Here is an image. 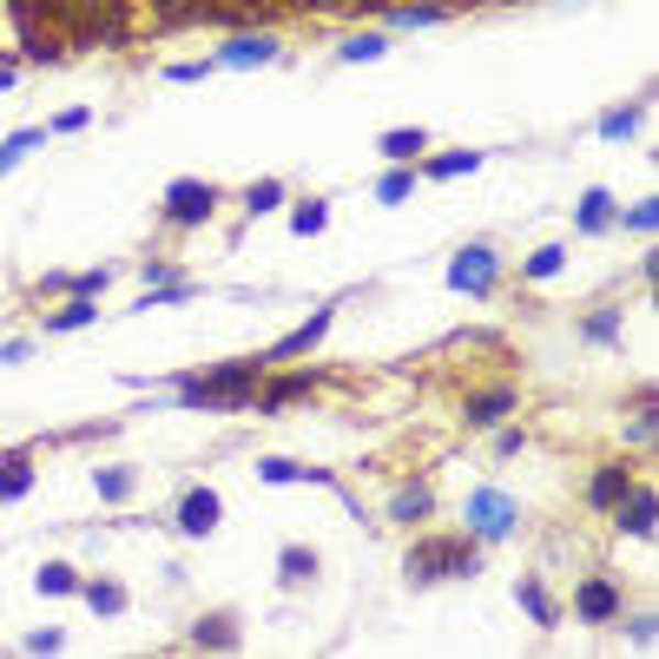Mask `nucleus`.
I'll return each instance as SVG.
<instances>
[{"label": "nucleus", "instance_id": "nucleus-1", "mask_svg": "<svg viewBox=\"0 0 659 659\" xmlns=\"http://www.w3.org/2000/svg\"><path fill=\"white\" fill-rule=\"evenodd\" d=\"M264 356H244V363H224V370H205V376H178V409H205V416H238L251 409L257 383H264Z\"/></svg>", "mask_w": 659, "mask_h": 659}, {"label": "nucleus", "instance_id": "nucleus-2", "mask_svg": "<svg viewBox=\"0 0 659 659\" xmlns=\"http://www.w3.org/2000/svg\"><path fill=\"white\" fill-rule=\"evenodd\" d=\"M475 568H482V554H475V535H436V541H416V548L403 554V574H409V587L469 581Z\"/></svg>", "mask_w": 659, "mask_h": 659}, {"label": "nucleus", "instance_id": "nucleus-3", "mask_svg": "<svg viewBox=\"0 0 659 659\" xmlns=\"http://www.w3.org/2000/svg\"><path fill=\"white\" fill-rule=\"evenodd\" d=\"M462 521H469L475 541H508L515 521H521V508H515V495H502V488H475L469 508H462Z\"/></svg>", "mask_w": 659, "mask_h": 659}, {"label": "nucleus", "instance_id": "nucleus-4", "mask_svg": "<svg viewBox=\"0 0 659 659\" xmlns=\"http://www.w3.org/2000/svg\"><path fill=\"white\" fill-rule=\"evenodd\" d=\"M495 277H502V257H495L488 244H462V251L449 257V290H462V297H488Z\"/></svg>", "mask_w": 659, "mask_h": 659}, {"label": "nucleus", "instance_id": "nucleus-5", "mask_svg": "<svg viewBox=\"0 0 659 659\" xmlns=\"http://www.w3.org/2000/svg\"><path fill=\"white\" fill-rule=\"evenodd\" d=\"M620 607H627V594H620V581H607V574H587V581L574 587V614H581L587 627H614Z\"/></svg>", "mask_w": 659, "mask_h": 659}, {"label": "nucleus", "instance_id": "nucleus-6", "mask_svg": "<svg viewBox=\"0 0 659 659\" xmlns=\"http://www.w3.org/2000/svg\"><path fill=\"white\" fill-rule=\"evenodd\" d=\"M218 211V191L205 185V178H172V191H165V224H205Z\"/></svg>", "mask_w": 659, "mask_h": 659}, {"label": "nucleus", "instance_id": "nucleus-7", "mask_svg": "<svg viewBox=\"0 0 659 659\" xmlns=\"http://www.w3.org/2000/svg\"><path fill=\"white\" fill-rule=\"evenodd\" d=\"M310 389H317V376L290 370V376H277L271 389H257V396H251V409H257V416H284V409H290V403H304Z\"/></svg>", "mask_w": 659, "mask_h": 659}, {"label": "nucleus", "instance_id": "nucleus-8", "mask_svg": "<svg viewBox=\"0 0 659 659\" xmlns=\"http://www.w3.org/2000/svg\"><path fill=\"white\" fill-rule=\"evenodd\" d=\"M627 495H634V469H627V462H607V469H594V482H587V502H594L601 515H614Z\"/></svg>", "mask_w": 659, "mask_h": 659}, {"label": "nucleus", "instance_id": "nucleus-9", "mask_svg": "<svg viewBox=\"0 0 659 659\" xmlns=\"http://www.w3.org/2000/svg\"><path fill=\"white\" fill-rule=\"evenodd\" d=\"M574 224H581V238H607V231H620V198H614V191H587L581 211H574Z\"/></svg>", "mask_w": 659, "mask_h": 659}, {"label": "nucleus", "instance_id": "nucleus-10", "mask_svg": "<svg viewBox=\"0 0 659 659\" xmlns=\"http://www.w3.org/2000/svg\"><path fill=\"white\" fill-rule=\"evenodd\" d=\"M330 317H337V310L323 304V310H317V317H310L304 330H290L284 343H271V356H264V363H297V356H310V350L323 343V330H330Z\"/></svg>", "mask_w": 659, "mask_h": 659}, {"label": "nucleus", "instance_id": "nucleus-11", "mask_svg": "<svg viewBox=\"0 0 659 659\" xmlns=\"http://www.w3.org/2000/svg\"><path fill=\"white\" fill-rule=\"evenodd\" d=\"M508 409H515V389H482V396L462 403V422L469 429H495V422H508Z\"/></svg>", "mask_w": 659, "mask_h": 659}, {"label": "nucleus", "instance_id": "nucleus-12", "mask_svg": "<svg viewBox=\"0 0 659 659\" xmlns=\"http://www.w3.org/2000/svg\"><path fill=\"white\" fill-rule=\"evenodd\" d=\"M218 515H224V502H218L211 488H191V495L178 502V528H185V535H211Z\"/></svg>", "mask_w": 659, "mask_h": 659}, {"label": "nucleus", "instance_id": "nucleus-13", "mask_svg": "<svg viewBox=\"0 0 659 659\" xmlns=\"http://www.w3.org/2000/svg\"><path fill=\"white\" fill-rule=\"evenodd\" d=\"M614 515H620V528H627V535L653 541V528H659V502H653V488H634V495H627V502H620Z\"/></svg>", "mask_w": 659, "mask_h": 659}, {"label": "nucleus", "instance_id": "nucleus-14", "mask_svg": "<svg viewBox=\"0 0 659 659\" xmlns=\"http://www.w3.org/2000/svg\"><path fill=\"white\" fill-rule=\"evenodd\" d=\"M218 59H224V66H264V59H277V40H264V33H238V40L218 46Z\"/></svg>", "mask_w": 659, "mask_h": 659}, {"label": "nucleus", "instance_id": "nucleus-15", "mask_svg": "<svg viewBox=\"0 0 659 659\" xmlns=\"http://www.w3.org/2000/svg\"><path fill=\"white\" fill-rule=\"evenodd\" d=\"M376 145H383V158H389V165H409V158H422L429 132H422V125H396V132H383Z\"/></svg>", "mask_w": 659, "mask_h": 659}, {"label": "nucleus", "instance_id": "nucleus-16", "mask_svg": "<svg viewBox=\"0 0 659 659\" xmlns=\"http://www.w3.org/2000/svg\"><path fill=\"white\" fill-rule=\"evenodd\" d=\"M191 647H205V653H231V647H238V627H231V614H211V620H198V627H191Z\"/></svg>", "mask_w": 659, "mask_h": 659}, {"label": "nucleus", "instance_id": "nucleus-17", "mask_svg": "<svg viewBox=\"0 0 659 659\" xmlns=\"http://www.w3.org/2000/svg\"><path fill=\"white\" fill-rule=\"evenodd\" d=\"M33 488V455H0V502H20Z\"/></svg>", "mask_w": 659, "mask_h": 659}, {"label": "nucleus", "instance_id": "nucleus-18", "mask_svg": "<svg viewBox=\"0 0 659 659\" xmlns=\"http://www.w3.org/2000/svg\"><path fill=\"white\" fill-rule=\"evenodd\" d=\"M429 508H436V488H429V482H409V488L389 502V515H396V521H422Z\"/></svg>", "mask_w": 659, "mask_h": 659}, {"label": "nucleus", "instance_id": "nucleus-19", "mask_svg": "<svg viewBox=\"0 0 659 659\" xmlns=\"http://www.w3.org/2000/svg\"><path fill=\"white\" fill-rule=\"evenodd\" d=\"M323 224H330V205H323V198H297V205H290V231H297V238H317Z\"/></svg>", "mask_w": 659, "mask_h": 659}, {"label": "nucleus", "instance_id": "nucleus-20", "mask_svg": "<svg viewBox=\"0 0 659 659\" xmlns=\"http://www.w3.org/2000/svg\"><path fill=\"white\" fill-rule=\"evenodd\" d=\"M310 574H317V548H284V554H277V581H284V587H297V581H310Z\"/></svg>", "mask_w": 659, "mask_h": 659}, {"label": "nucleus", "instance_id": "nucleus-21", "mask_svg": "<svg viewBox=\"0 0 659 659\" xmlns=\"http://www.w3.org/2000/svg\"><path fill=\"white\" fill-rule=\"evenodd\" d=\"M79 594H86L92 614H125V587L119 581H79Z\"/></svg>", "mask_w": 659, "mask_h": 659}, {"label": "nucleus", "instance_id": "nucleus-22", "mask_svg": "<svg viewBox=\"0 0 659 659\" xmlns=\"http://www.w3.org/2000/svg\"><path fill=\"white\" fill-rule=\"evenodd\" d=\"M376 198H383V205H409V198H416V172H409V165H389L383 185H376Z\"/></svg>", "mask_w": 659, "mask_h": 659}, {"label": "nucleus", "instance_id": "nucleus-23", "mask_svg": "<svg viewBox=\"0 0 659 659\" xmlns=\"http://www.w3.org/2000/svg\"><path fill=\"white\" fill-rule=\"evenodd\" d=\"M257 475H264V482H330L323 469H304V462H284V455H271V462H257Z\"/></svg>", "mask_w": 659, "mask_h": 659}, {"label": "nucleus", "instance_id": "nucleus-24", "mask_svg": "<svg viewBox=\"0 0 659 659\" xmlns=\"http://www.w3.org/2000/svg\"><path fill=\"white\" fill-rule=\"evenodd\" d=\"M40 594H46V601H66V594H79V574H73L66 561H46V568H40Z\"/></svg>", "mask_w": 659, "mask_h": 659}, {"label": "nucleus", "instance_id": "nucleus-25", "mask_svg": "<svg viewBox=\"0 0 659 659\" xmlns=\"http://www.w3.org/2000/svg\"><path fill=\"white\" fill-rule=\"evenodd\" d=\"M449 7H429V0H403V7H389V26H436Z\"/></svg>", "mask_w": 659, "mask_h": 659}, {"label": "nucleus", "instance_id": "nucleus-26", "mask_svg": "<svg viewBox=\"0 0 659 659\" xmlns=\"http://www.w3.org/2000/svg\"><path fill=\"white\" fill-rule=\"evenodd\" d=\"M521 607L535 614V627H554V620H561V607L548 601V587H541V581H521Z\"/></svg>", "mask_w": 659, "mask_h": 659}, {"label": "nucleus", "instance_id": "nucleus-27", "mask_svg": "<svg viewBox=\"0 0 659 659\" xmlns=\"http://www.w3.org/2000/svg\"><path fill=\"white\" fill-rule=\"evenodd\" d=\"M475 165H482V152H442V158H429L422 172H429V178H462V172H475Z\"/></svg>", "mask_w": 659, "mask_h": 659}, {"label": "nucleus", "instance_id": "nucleus-28", "mask_svg": "<svg viewBox=\"0 0 659 659\" xmlns=\"http://www.w3.org/2000/svg\"><path fill=\"white\" fill-rule=\"evenodd\" d=\"M86 323H92V297H79V304H66V310H53V317H46V330H53V337L86 330Z\"/></svg>", "mask_w": 659, "mask_h": 659}, {"label": "nucleus", "instance_id": "nucleus-29", "mask_svg": "<svg viewBox=\"0 0 659 659\" xmlns=\"http://www.w3.org/2000/svg\"><path fill=\"white\" fill-rule=\"evenodd\" d=\"M33 145H46V132H40V125H20V132H13V139L0 145V172H7V165H20V158H26Z\"/></svg>", "mask_w": 659, "mask_h": 659}, {"label": "nucleus", "instance_id": "nucleus-30", "mask_svg": "<svg viewBox=\"0 0 659 659\" xmlns=\"http://www.w3.org/2000/svg\"><path fill=\"white\" fill-rule=\"evenodd\" d=\"M158 26H185V20H205V0H152Z\"/></svg>", "mask_w": 659, "mask_h": 659}, {"label": "nucleus", "instance_id": "nucleus-31", "mask_svg": "<svg viewBox=\"0 0 659 659\" xmlns=\"http://www.w3.org/2000/svg\"><path fill=\"white\" fill-rule=\"evenodd\" d=\"M640 106H647V99H634V106H614V112H601V132H607V139H627V132L640 125Z\"/></svg>", "mask_w": 659, "mask_h": 659}, {"label": "nucleus", "instance_id": "nucleus-32", "mask_svg": "<svg viewBox=\"0 0 659 659\" xmlns=\"http://www.w3.org/2000/svg\"><path fill=\"white\" fill-rule=\"evenodd\" d=\"M277 205H284V185H277V178H257V185L244 191V211H251V218H257V211H277Z\"/></svg>", "mask_w": 659, "mask_h": 659}, {"label": "nucleus", "instance_id": "nucleus-33", "mask_svg": "<svg viewBox=\"0 0 659 659\" xmlns=\"http://www.w3.org/2000/svg\"><path fill=\"white\" fill-rule=\"evenodd\" d=\"M337 53H343V59L356 66V59H383V53H389V40H376V33H356V40H343Z\"/></svg>", "mask_w": 659, "mask_h": 659}, {"label": "nucleus", "instance_id": "nucleus-34", "mask_svg": "<svg viewBox=\"0 0 659 659\" xmlns=\"http://www.w3.org/2000/svg\"><path fill=\"white\" fill-rule=\"evenodd\" d=\"M561 264H568V244H541V251H535V257H528V277H535V284H541V277H554V271H561Z\"/></svg>", "mask_w": 659, "mask_h": 659}, {"label": "nucleus", "instance_id": "nucleus-35", "mask_svg": "<svg viewBox=\"0 0 659 659\" xmlns=\"http://www.w3.org/2000/svg\"><path fill=\"white\" fill-rule=\"evenodd\" d=\"M92 488H99L106 502H125V495H132V469H99V475H92Z\"/></svg>", "mask_w": 659, "mask_h": 659}, {"label": "nucleus", "instance_id": "nucleus-36", "mask_svg": "<svg viewBox=\"0 0 659 659\" xmlns=\"http://www.w3.org/2000/svg\"><path fill=\"white\" fill-rule=\"evenodd\" d=\"M106 284H112V271H106V264H99V271H79V277H66V290H73V297H99Z\"/></svg>", "mask_w": 659, "mask_h": 659}, {"label": "nucleus", "instance_id": "nucleus-37", "mask_svg": "<svg viewBox=\"0 0 659 659\" xmlns=\"http://www.w3.org/2000/svg\"><path fill=\"white\" fill-rule=\"evenodd\" d=\"M587 337H594V343H614V337H620V310H601V317H587Z\"/></svg>", "mask_w": 659, "mask_h": 659}, {"label": "nucleus", "instance_id": "nucleus-38", "mask_svg": "<svg viewBox=\"0 0 659 659\" xmlns=\"http://www.w3.org/2000/svg\"><path fill=\"white\" fill-rule=\"evenodd\" d=\"M20 647H26V653H59V647H66V634H59V627H40V634H26Z\"/></svg>", "mask_w": 659, "mask_h": 659}, {"label": "nucleus", "instance_id": "nucleus-39", "mask_svg": "<svg viewBox=\"0 0 659 659\" xmlns=\"http://www.w3.org/2000/svg\"><path fill=\"white\" fill-rule=\"evenodd\" d=\"M211 73V59H178V66H165V79H178V86H191V79H205Z\"/></svg>", "mask_w": 659, "mask_h": 659}, {"label": "nucleus", "instance_id": "nucleus-40", "mask_svg": "<svg viewBox=\"0 0 659 659\" xmlns=\"http://www.w3.org/2000/svg\"><path fill=\"white\" fill-rule=\"evenodd\" d=\"M86 125H92V112H86V106H66V112L53 119V132H86Z\"/></svg>", "mask_w": 659, "mask_h": 659}, {"label": "nucleus", "instance_id": "nucleus-41", "mask_svg": "<svg viewBox=\"0 0 659 659\" xmlns=\"http://www.w3.org/2000/svg\"><path fill=\"white\" fill-rule=\"evenodd\" d=\"M627 436H634V442H653V396H640V416H634Z\"/></svg>", "mask_w": 659, "mask_h": 659}, {"label": "nucleus", "instance_id": "nucleus-42", "mask_svg": "<svg viewBox=\"0 0 659 659\" xmlns=\"http://www.w3.org/2000/svg\"><path fill=\"white\" fill-rule=\"evenodd\" d=\"M620 224H634V231H653V224H659V205H653V198H647V205H634Z\"/></svg>", "mask_w": 659, "mask_h": 659}, {"label": "nucleus", "instance_id": "nucleus-43", "mask_svg": "<svg viewBox=\"0 0 659 659\" xmlns=\"http://www.w3.org/2000/svg\"><path fill=\"white\" fill-rule=\"evenodd\" d=\"M521 442H528L521 429H502V436H495V449H502V455H521Z\"/></svg>", "mask_w": 659, "mask_h": 659}]
</instances>
